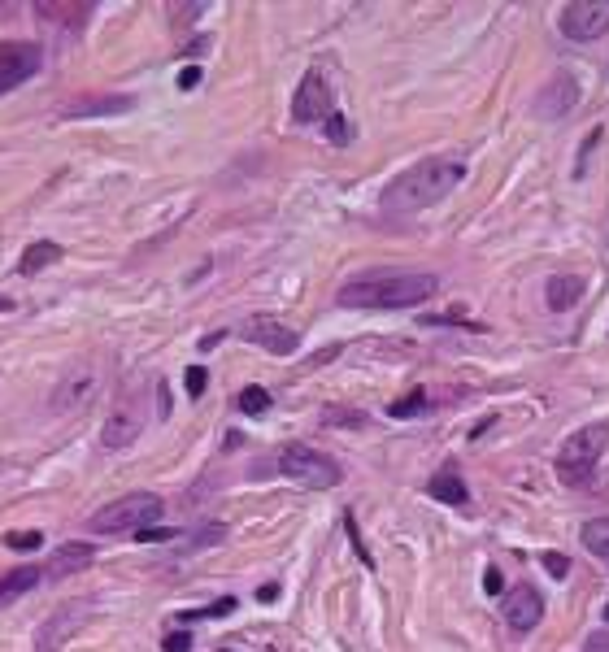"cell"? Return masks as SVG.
<instances>
[{"label":"cell","mask_w":609,"mask_h":652,"mask_svg":"<svg viewBox=\"0 0 609 652\" xmlns=\"http://www.w3.org/2000/svg\"><path fill=\"white\" fill-rule=\"evenodd\" d=\"M579 296H583V279H579V274H553V279H549V309L566 313Z\"/></svg>","instance_id":"44dd1931"},{"label":"cell","mask_w":609,"mask_h":652,"mask_svg":"<svg viewBox=\"0 0 609 652\" xmlns=\"http://www.w3.org/2000/svg\"><path fill=\"white\" fill-rule=\"evenodd\" d=\"M205 383H209V370L205 366H192L188 374H183V387H188V396H205Z\"/></svg>","instance_id":"4316f807"},{"label":"cell","mask_w":609,"mask_h":652,"mask_svg":"<svg viewBox=\"0 0 609 652\" xmlns=\"http://www.w3.org/2000/svg\"><path fill=\"white\" fill-rule=\"evenodd\" d=\"M335 114V96H331V87L327 79H322L318 70H309L301 87H296V96H292V122H327Z\"/></svg>","instance_id":"9c48e42d"},{"label":"cell","mask_w":609,"mask_h":652,"mask_svg":"<svg viewBox=\"0 0 609 652\" xmlns=\"http://www.w3.org/2000/svg\"><path fill=\"white\" fill-rule=\"evenodd\" d=\"M601 618H605V622H609V605H605V613H601Z\"/></svg>","instance_id":"d590c367"},{"label":"cell","mask_w":609,"mask_h":652,"mask_svg":"<svg viewBox=\"0 0 609 652\" xmlns=\"http://www.w3.org/2000/svg\"><path fill=\"white\" fill-rule=\"evenodd\" d=\"M188 648H192V635H188V631L166 635V652H188Z\"/></svg>","instance_id":"4dcf8cb0"},{"label":"cell","mask_w":609,"mask_h":652,"mask_svg":"<svg viewBox=\"0 0 609 652\" xmlns=\"http://www.w3.org/2000/svg\"><path fill=\"white\" fill-rule=\"evenodd\" d=\"M427 409V392H422V387H414V392L409 396H401V400H392V418H418V413Z\"/></svg>","instance_id":"603a6c76"},{"label":"cell","mask_w":609,"mask_h":652,"mask_svg":"<svg viewBox=\"0 0 609 652\" xmlns=\"http://www.w3.org/2000/svg\"><path fill=\"white\" fill-rule=\"evenodd\" d=\"M440 279L427 270H366L340 287L344 309H409L435 296Z\"/></svg>","instance_id":"6da1fadb"},{"label":"cell","mask_w":609,"mask_h":652,"mask_svg":"<svg viewBox=\"0 0 609 652\" xmlns=\"http://www.w3.org/2000/svg\"><path fill=\"white\" fill-rule=\"evenodd\" d=\"M83 613H87L83 600H74V605H61L57 613H48L44 626L35 631V652H61V648H66L70 635L83 631Z\"/></svg>","instance_id":"8fae6325"},{"label":"cell","mask_w":609,"mask_h":652,"mask_svg":"<svg viewBox=\"0 0 609 652\" xmlns=\"http://www.w3.org/2000/svg\"><path fill=\"white\" fill-rule=\"evenodd\" d=\"M462 179H466V166L457 157H427V161H418V166L401 170L388 187H383V209L388 213H418V209L435 205V200H444Z\"/></svg>","instance_id":"7a4b0ae2"},{"label":"cell","mask_w":609,"mask_h":652,"mask_svg":"<svg viewBox=\"0 0 609 652\" xmlns=\"http://www.w3.org/2000/svg\"><path fill=\"white\" fill-rule=\"evenodd\" d=\"M235 609V600H218V605H209V609H196V613H183V622H196V618H218V613H231Z\"/></svg>","instance_id":"f1b7e54d"},{"label":"cell","mask_w":609,"mask_h":652,"mask_svg":"<svg viewBox=\"0 0 609 652\" xmlns=\"http://www.w3.org/2000/svg\"><path fill=\"white\" fill-rule=\"evenodd\" d=\"M583 652H609V631H596V635H588V644H583Z\"/></svg>","instance_id":"d6a6232c"},{"label":"cell","mask_w":609,"mask_h":652,"mask_svg":"<svg viewBox=\"0 0 609 652\" xmlns=\"http://www.w3.org/2000/svg\"><path fill=\"white\" fill-rule=\"evenodd\" d=\"M544 570H549L553 579H566V574H570V561H566L562 553H549V557H544Z\"/></svg>","instance_id":"f546056e"},{"label":"cell","mask_w":609,"mask_h":652,"mask_svg":"<svg viewBox=\"0 0 609 652\" xmlns=\"http://www.w3.org/2000/svg\"><path fill=\"white\" fill-rule=\"evenodd\" d=\"M240 409L253 413V418H257V413H266L270 409V392H266V387H244V392H240Z\"/></svg>","instance_id":"d4e9b609"},{"label":"cell","mask_w":609,"mask_h":652,"mask_svg":"<svg viewBox=\"0 0 609 652\" xmlns=\"http://www.w3.org/2000/svg\"><path fill=\"white\" fill-rule=\"evenodd\" d=\"M161 496L153 492H127L118 500H109V505H101L87 518V531L92 535H135L144 531V526H153L161 518Z\"/></svg>","instance_id":"3957f363"},{"label":"cell","mask_w":609,"mask_h":652,"mask_svg":"<svg viewBox=\"0 0 609 652\" xmlns=\"http://www.w3.org/2000/svg\"><path fill=\"white\" fill-rule=\"evenodd\" d=\"M609 31V0H575V5L562 9V35L566 40H601Z\"/></svg>","instance_id":"52a82bcc"},{"label":"cell","mask_w":609,"mask_h":652,"mask_svg":"<svg viewBox=\"0 0 609 652\" xmlns=\"http://www.w3.org/2000/svg\"><path fill=\"white\" fill-rule=\"evenodd\" d=\"M96 392V374H87V370H74L66 374L57 387H53V413H74V409H83V400Z\"/></svg>","instance_id":"2e32d148"},{"label":"cell","mask_w":609,"mask_h":652,"mask_svg":"<svg viewBox=\"0 0 609 652\" xmlns=\"http://www.w3.org/2000/svg\"><path fill=\"white\" fill-rule=\"evenodd\" d=\"M5 548H14V553H35V548H44V535L40 531H9Z\"/></svg>","instance_id":"cb8c5ba5"},{"label":"cell","mask_w":609,"mask_h":652,"mask_svg":"<svg viewBox=\"0 0 609 652\" xmlns=\"http://www.w3.org/2000/svg\"><path fill=\"white\" fill-rule=\"evenodd\" d=\"M40 74V48L31 40H5L0 44V96H9L14 87Z\"/></svg>","instance_id":"8992f818"},{"label":"cell","mask_w":609,"mask_h":652,"mask_svg":"<svg viewBox=\"0 0 609 652\" xmlns=\"http://www.w3.org/2000/svg\"><path fill=\"white\" fill-rule=\"evenodd\" d=\"M322 127H327V140H331V144H348V140H353V127H348L340 114H331L327 122H322Z\"/></svg>","instance_id":"484cf974"},{"label":"cell","mask_w":609,"mask_h":652,"mask_svg":"<svg viewBox=\"0 0 609 652\" xmlns=\"http://www.w3.org/2000/svg\"><path fill=\"white\" fill-rule=\"evenodd\" d=\"M244 335L253 340L257 348H266L270 357H292L296 348H301V335L292 331V326H283L275 318H248L244 322Z\"/></svg>","instance_id":"7c38bea8"},{"label":"cell","mask_w":609,"mask_h":652,"mask_svg":"<svg viewBox=\"0 0 609 652\" xmlns=\"http://www.w3.org/2000/svg\"><path fill=\"white\" fill-rule=\"evenodd\" d=\"M61 257H66V253H61V244H53V240H35L27 253H22V261H18V274H40V270H48V266H57Z\"/></svg>","instance_id":"ffe728a7"},{"label":"cell","mask_w":609,"mask_h":652,"mask_svg":"<svg viewBox=\"0 0 609 652\" xmlns=\"http://www.w3.org/2000/svg\"><path fill=\"white\" fill-rule=\"evenodd\" d=\"M40 583H44V566H18V570L0 574V605H14L18 596L35 592Z\"/></svg>","instance_id":"ac0fdd59"},{"label":"cell","mask_w":609,"mask_h":652,"mask_svg":"<svg viewBox=\"0 0 609 652\" xmlns=\"http://www.w3.org/2000/svg\"><path fill=\"white\" fill-rule=\"evenodd\" d=\"M92 557H96L92 544H66V548H57V553L48 557V566H44V579H66V574H79V570L92 566Z\"/></svg>","instance_id":"e0dca14e"},{"label":"cell","mask_w":609,"mask_h":652,"mask_svg":"<svg viewBox=\"0 0 609 652\" xmlns=\"http://www.w3.org/2000/svg\"><path fill=\"white\" fill-rule=\"evenodd\" d=\"M275 470L283 474V479L301 483V487H318V492H327V487H335V483L344 479L340 466H335L327 453L309 448V444H288V448H283V453L275 457Z\"/></svg>","instance_id":"5b68a950"},{"label":"cell","mask_w":609,"mask_h":652,"mask_svg":"<svg viewBox=\"0 0 609 652\" xmlns=\"http://www.w3.org/2000/svg\"><path fill=\"white\" fill-rule=\"evenodd\" d=\"M427 496L431 500H444V505H466V479L457 470H444V474H435V479L427 483Z\"/></svg>","instance_id":"d6986e66"},{"label":"cell","mask_w":609,"mask_h":652,"mask_svg":"<svg viewBox=\"0 0 609 652\" xmlns=\"http://www.w3.org/2000/svg\"><path fill=\"white\" fill-rule=\"evenodd\" d=\"M501 587H505V579H501V570H496V566H488V574H483V592H492V596H501Z\"/></svg>","instance_id":"1f68e13d"},{"label":"cell","mask_w":609,"mask_h":652,"mask_svg":"<svg viewBox=\"0 0 609 652\" xmlns=\"http://www.w3.org/2000/svg\"><path fill=\"white\" fill-rule=\"evenodd\" d=\"M144 431V409L135 405L131 396H122L114 409L105 413V426H101V444L109 448V453H122V448H131L135 440H140Z\"/></svg>","instance_id":"ba28073f"},{"label":"cell","mask_w":609,"mask_h":652,"mask_svg":"<svg viewBox=\"0 0 609 652\" xmlns=\"http://www.w3.org/2000/svg\"><path fill=\"white\" fill-rule=\"evenodd\" d=\"M92 14H96L92 0H40V5H35V18L53 22V27H66V31H79Z\"/></svg>","instance_id":"9a60e30c"},{"label":"cell","mask_w":609,"mask_h":652,"mask_svg":"<svg viewBox=\"0 0 609 652\" xmlns=\"http://www.w3.org/2000/svg\"><path fill=\"white\" fill-rule=\"evenodd\" d=\"M201 14H205L201 0H192V5H170V22H192V18H201Z\"/></svg>","instance_id":"83f0119b"},{"label":"cell","mask_w":609,"mask_h":652,"mask_svg":"<svg viewBox=\"0 0 609 652\" xmlns=\"http://www.w3.org/2000/svg\"><path fill=\"white\" fill-rule=\"evenodd\" d=\"M575 105H579V83L570 79V74H557V79L536 96V114L540 118H566Z\"/></svg>","instance_id":"5bb4252c"},{"label":"cell","mask_w":609,"mask_h":652,"mask_svg":"<svg viewBox=\"0 0 609 652\" xmlns=\"http://www.w3.org/2000/svg\"><path fill=\"white\" fill-rule=\"evenodd\" d=\"M605 444H609V426L605 422H592V426L570 431L562 453H557V479H562L566 487H583L592 479L596 461L605 457Z\"/></svg>","instance_id":"277c9868"},{"label":"cell","mask_w":609,"mask_h":652,"mask_svg":"<svg viewBox=\"0 0 609 652\" xmlns=\"http://www.w3.org/2000/svg\"><path fill=\"white\" fill-rule=\"evenodd\" d=\"M196 83H201V66H188V70L179 74V87H183V92H192Z\"/></svg>","instance_id":"836d02e7"},{"label":"cell","mask_w":609,"mask_h":652,"mask_svg":"<svg viewBox=\"0 0 609 652\" xmlns=\"http://www.w3.org/2000/svg\"><path fill=\"white\" fill-rule=\"evenodd\" d=\"M131 109H135V96L127 92H83V96H70L57 109V118H118V114H131Z\"/></svg>","instance_id":"30bf717a"},{"label":"cell","mask_w":609,"mask_h":652,"mask_svg":"<svg viewBox=\"0 0 609 652\" xmlns=\"http://www.w3.org/2000/svg\"><path fill=\"white\" fill-rule=\"evenodd\" d=\"M583 548L609 570V518H596V522L583 526Z\"/></svg>","instance_id":"7402d4cb"},{"label":"cell","mask_w":609,"mask_h":652,"mask_svg":"<svg viewBox=\"0 0 609 652\" xmlns=\"http://www.w3.org/2000/svg\"><path fill=\"white\" fill-rule=\"evenodd\" d=\"M5 309H14V300H5V296H0V313H5Z\"/></svg>","instance_id":"e575fe53"},{"label":"cell","mask_w":609,"mask_h":652,"mask_svg":"<svg viewBox=\"0 0 609 652\" xmlns=\"http://www.w3.org/2000/svg\"><path fill=\"white\" fill-rule=\"evenodd\" d=\"M544 618V600L536 587H509L505 592V622L514 631H536V622Z\"/></svg>","instance_id":"4fadbf2b"}]
</instances>
